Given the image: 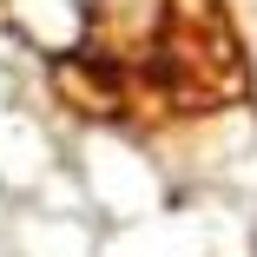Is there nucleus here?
I'll list each match as a JSON object with an SVG mask.
<instances>
[{"label": "nucleus", "instance_id": "obj_1", "mask_svg": "<svg viewBox=\"0 0 257 257\" xmlns=\"http://www.w3.org/2000/svg\"><path fill=\"white\" fill-rule=\"evenodd\" d=\"M53 53L79 106H211L237 86L231 46H198L178 0H0Z\"/></svg>", "mask_w": 257, "mask_h": 257}]
</instances>
